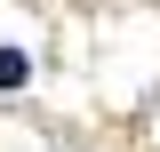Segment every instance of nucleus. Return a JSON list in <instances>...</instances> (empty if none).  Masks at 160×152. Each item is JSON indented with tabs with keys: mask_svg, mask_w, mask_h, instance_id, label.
Returning a JSON list of instances; mask_svg holds the SVG:
<instances>
[{
	"mask_svg": "<svg viewBox=\"0 0 160 152\" xmlns=\"http://www.w3.org/2000/svg\"><path fill=\"white\" fill-rule=\"evenodd\" d=\"M24 72H32V64H24L16 48H0V88H24Z\"/></svg>",
	"mask_w": 160,
	"mask_h": 152,
	"instance_id": "nucleus-1",
	"label": "nucleus"
}]
</instances>
